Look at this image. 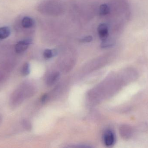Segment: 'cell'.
Masks as SVG:
<instances>
[{
    "label": "cell",
    "instance_id": "6da1fadb",
    "mask_svg": "<svg viewBox=\"0 0 148 148\" xmlns=\"http://www.w3.org/2000/svg\"><path fill=\"white\" fill-rule=\"evenodd\" d=\"M57 0H49L47 1L42 3L39 7V10L42 12H49V14H54V13L60 11L61 9L60 3L57 1Z\"/></svg>",
    "mask_w": 148,
    "mask_h": 148
},
{
    "label": "cell",
    "instance_id": "7a4b0ae2",
    "mask_svg": "<svg viewBox=\"0 0 148 148\" xmlns=\"http://www.w3.org/2000/svg\"><path fill=\"white\" fill-rule=\"evenodd\" d=\"M24 96V94L21 89L15 90L12 94L10 98L11 105L15 107L19 106L23 101Z\"/></svg>",
    "mask_w": 148,
    "mask_h": 148
},
{
    "label": "cell",
    "instance_id": "3957f363",
    "mask_svg": "<svg viewBox=\"0 0 148 148\" xmlns=\"http://www.w3.org/2000/svg\"><path fill=\"white\" fill-rule=\"evenodd\" d=\"M98 35L103 42L108 40L109 36V28L107 24L104 23L99 24L97 28Z\"/></svg>",
    "mask_w": 148,
    "mask_h": 148
},
{
    "label": "cell",
    "instance_id": "277c9868",
    "mask_svg": "<svg viewBox=\"0 0 148 148\" xmlns=\"http://www.w3.org/2000/svg\"><path fill=\"white\" fill-rule=\"evenodd\" d=\"M32 43V40L30 39H26L18 42L15 46L16 52L18 54L23 53L27 50L29 46Z\"/></svg>",
    "mask_w": 148,
    "mask_h": 148
},
{
    "label": "cell",
    "instance_id": "5b68a950",
    "mask_svg": "<svg viewBox=\"0 0 148 148\" xmlns=\"http://www.w3.org/2000/svg\"><path fill=\"white\" fill-rule=\"evenodd\" d=\"M103 139L105 145L107 147L112 146L115 142L114 134L111 130H108L106 132Z\"/></svg>",
    "mask_w": 148,
    "mask_h": 148
},
{
    "label": "cell",
    "instance_id": "8992f818",
    "mask_svg": "<svg viewBox=\"0 0 148 148\" xmlns=\"http://www.w3.org/2000/svg\"><path fill=\"white\" fill-rule=\"evenodd\" d=\"M21 24L23 28H30L34 25V21L31 17H25L22 20Z\"/></svg>",
    "mask_w": 148,
    "mask_h": 148
},
{
    "label": "cell",
    "instance_id": "52a82bcc",
    "mask_svg": "<svg viewBox=\"0 0 148 148\" xmlns=\"http://www.w3.org/2000/svg\"><path fill=\"white\" fill-rule=\"evenodd\" d=\"M10 34V30L8 27H3L0 28V39H6L8 38Z\"/></svg>",
    "mask_w": 148,
    "mask_h": 148
},
{
    "label": "cell",
    "instance_id": "ba28073f",
    "mask_svg": "<svg viewBox=\"0 0 148 148\" xmlns=\"http://www.w3.org/2000/svg\"><path fill=\"white\" fill-rule=\"evenodd\" d=\"M100 14L101 15H106L110 12V8L107 4H101L100 7Z\"/></svg>",
    "mask_w": 148,
    "mask_h": 148
},
{
    "label": "cell",
    "instance_id": "9c48e42d",
    "mask_svg": "<svg viewBox=\"0 0 148 148\" xmlns=\"http://www.w3.org/2000/svg\"><path fill=\"white\" fill-rule=\"evenodd\" d=\"M56 55V52L50 49H46L43 53L44 57L47 59H50Z\"/></svg>",
    "mask_w": 148,
    "mask_h": 148
},
{
    "label": "cell",
    "instance_id": "30bf717a",
    "mask_svg": "<svg viewBox=\"0 0 148 148\" xmlns=\"http://www.w3.org/2000/svg\"><path fill=\"white\" fill-rule=\"evenodd\" d=\"M22 73L23 76L28 75L30 73V65L27 63H26L23 65L22 70Z\"/></svg>",
    "mask_w": 148,
    "mask_h": 148
},
{
    "label": "cell",
    "instance_id": "8fae6325",
    "mask_svg": "<svg viewBox=\"0 0 148 148\" xmlns=\"http://www.w3.org/2000/svg\"><path fill=\"white\" fill-rule=\"evenodd\" d=\"M92 40H93V37L92 36H87L80 39V42L83 43H90L92 41Z\"/></svg>",
    "mask_w": 148,
    "mask_h": 148
},
{
    "label": "cell",
    "instance_id": "7c38bea8",
    "mask_svg": "<svg viewBox=\"0 0 148 148\" xmlns=\"http://www.w3.org/2000/svg\"><path fill=\"white\" fill-rule=\"evenodd\" d=\"M59 76V74L58 73H56V74H54L52 76H51L50 79H49V83H53L54 82L56 79L58 78V76Z\"/></svg>",
    "mask_w": 148,
    "mask_h": 148
},
{
    "label": "cell",
    "instance_id": "4fadbf2b",
    "mask_svg": "<svg viewBox=\"0 0 148 148\" xmlns=\"http://www.w3.org/2000/svg\"><path fill=\"white\" fill-rule=\"evenodd\" d=\"M23 127H24L25 128L27 129H28L29 127H29V123L27 121H23Z\"/></svg>",
    "mask_w": 148,
    "mask_h": 148
},
{
    "label": "cell",
    "instance_id": "5bb4252c",
    "mask_svg": "<svg viewBox=\"0 0 148 148\" xmlns=\"http://www.w3.org/2000/svg\"><path fill=\"white\" fill-rule=\"evenodd\" d=\"M3 78H4V75H3V74L1 71H0V83L3 81Z\"/></svg>",
    "mask_w": 148,
    "mask_h": 148
},
{
    "label": "cell",
    "instance_id": "9a60e30c",
    "mask_svg": "<svg viewBox=\"0 0 148 148\" xmlns=\"http://www.w3.org/2000/svg\"><path fill=\"white\" fill-rule=\"evenodd\" d=\"M47 95H43V96L42 97L41 101L42 102H44L46 100H47Z\"/></svg>",
    "mask_w": 148,
    "mask_h": 148
},
{
    "label": "cell",
    "instance_id": "2e32d148",
    "mask_svg": "<svg viewBox=\"0 0 148 148\" xmlns=\"http://www.w3.org/2000/svg\"><path fill=\"white\" fill-rule=\"evenodd\" d=\"M2 119L1 116L0 115V123H1V122H2Z\"/></svg>",
    "mask_w": 148,
    "mask_h": 148
}]
</instances>
